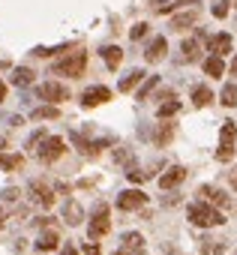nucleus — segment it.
Segmentation results:
<instances>
[{
    "mask_svg": "<svg viewBox=\"0 0 237 255\" xmlns=\"http://www.w3.org/2000/svg\"><path fill=\"white\" fill-rule=\"evenodd\" d=\"M189 222L192 225H201V228H213V225H222L225 222V216L213 207V204H207V201H195V204H189Z\"/></svg>",
    "mask_w": 237,
    "mask_h": 255,
    "instance_id": "obj_1",
    "label": "nucleus"
},
{
    "mask_svg": "<svg viewBox=\"0 0 237 255\" xmlns=\"http://www.w3.org/2000/svg\"><path fill=\"white\" fill-rule=\"evenodd\" d=\"M84 66H87V54H84V51H72V54H66V57H60V60L54 63V72H57V75L78 78V75L84 72Z\"/></svg>",
    "mask_w": 237,
    "mask_h": 255,
    "instance_id": "obj_2",
    "label": "nucleus"
},
{
    "mask_svg": "<svg viewBox=\"0 0 237 255\" xmlns=\"http://www.w3.org/2000/svg\"><path fill=\"white\" fill-rule=\"evenodd\" d=\"M63 150H66L63 138H57V135H45V138H42V147H36V156H39L42 162H54V159L63 156Z\"/></svg>",
    "mask_w": 237,
    "mask_h": 255,
    "instance_id": "obj_3",
    "label": "nucleus"
},
{
    "mask_svg": "<svg viewBox=\"0 0 237 255\" xmlns=\"http://www.w3.org/2000/svg\"><path fill=\"white\" fill-rule=\"evenodd\" d=\"M108 228H111L108 207H105V204H99V207H96V213H93V219H90V228H87V234H90L93 240H99V237H105V234H108Z\"/></svg>",
    "mask_w": 237,
    "mask_h": 255,
    "instance_id": "obj_4",
    "label": "nucleus"
},
{
    "mask_svg": "<svg viewBox=\"0 0 237 255\" xmlns=\"http://www.w3.org/2000/svg\"><path fill=\"white\" fill-rule=\"evenodd\" d=\"M36 96L39 99H45V102H63V99H69V90L63 87V84H57V81H48V84H39L36 87Z\"/></svg>",
    "mask_w": 237,
    "mask_h": 255,
    "instance_id": "obj_5",
    "label": "nucleus"
},
{
    "mask_svg": "<svg viewBox=\"0 0 237 255\" xmlns=\"http://www.w3.org/2000/svg\"><path fill=\"white\" fill-rule=\"evenodd\" d=\"M141 249H144V237L138 231H126L120 237V249H117L114 255H141Z\"/></svg>",
    "mask_w": 237,
    "mask_h": 255,
    "instance_id": "obj_6",
    "label": "nucleus"
},
{
    "mask_svg": "<svg viewBox=\"0 0 237 255\" xmlns=\"http://www.w3.org/2000/svg\"><path fill=\"white\" fill-rule=\"evenodd\" d=\"M108 99H111V90H108V87H102V84H96V87H87V90L81 93V105H84V108L102 105V102H108Z\"/></svg>",
    "mask_w": 237,
    "mask_h": 255,
    "instance_id": "obj_7",
    "label": "nucleus"
},
{
    "mask_svg": "<svg viewBox=\"0 0 237 255\" xmlns=\"http://www.w3.org/2000/svg\"><path fill=\"white\" fill-rule=\"evenodd\" d=\"M144 201H147V195L141 189H126V192H120V198H117V207L120 210H138V207H144Z\"/></svg>",
    "mask_w": 237,
    "mask_h": 255,
    "instance_id": "obj_8",
    "label": "nucleus"
},
{
    "mask_svg": "<svg viewBox=\"0 0 237 255\" xmlns=\"http://www.w3.org/2000/svg\"><path fill=\"white\" fill-rule=\"evenodd\" d=\"M198 195H201V201H207L213 207H228V195L216 186H198Z\"/></svg>",
    "mask_w": 237,
    "mask_h": 255,
    "instance_id": "obj_9",
    "label": "nucleus"
},
{
    "mask_svg": "<svg viewBox=\"0 0 237 255\" xmlns=\"http://www.w3.org/2000/svg\"><path fill=\"white\" fill-rule=\"evenodd\" d=\"M30 198H33L36 204H42V207H51V204H54V192H51L45 183H39V180L30 183Z\"/></svg>",
    "mask_w": 237,
    "mask_h": 255,
    "instance_id": "obj_10",
    "label": "nucleus"
},
{
    "mask_svg": "<svg viewBox=\"0 0 237 255\" xmlns=\"http://www.w3.org/2000/svg\"><path fill=\"white\" fill-rule=\"evenodd\" d=\"M183 180H186V168L174 165V168H168V171L159 177V186H162V189H174V186H180Z\"/></svg>",
    "mask_w": 237,
    "mask_h": 255,
    "instance_id": "obj_11",
    "label": "nucleus"
},
{
    "mask_svg": "<svg viewBox=\"0 0 237 255\" xmlns=\"http://www.w3.org/2000/svg\"><path fill=\"white\" fill-rule=\"evenodd\" d=\"M180 51H183V60H186V63H195V60L201 57V33H198V36H189V39L180 45Z\"/></svg>",
    "mask_w": 237,
    "mask_h": 255,
    "instance_id": "obj_12",
    "label": "nucleus"
},
{
    "mask_svg": "<svg viewBox=\"0 0 237 255\" xmlns=\"http://www.w3.org/2000/svg\"><path fill=\"white\" fill-rule=\"evenodd\" d=\"M165 48H168L165 36H156V39L147 45V51H144V60H147V63H156V60H162V57H165Z\"/></svg>",
    "mask_w": 237,
    "mask_h": 255,
    "instance_id": "obj_13",
    "label": "nucleus"
},
{
    "mask_svg": "<svg viewBox=\"0 0 237 255\" xmlns=\"http://www.w3.org/2000/svg\"><path fill=\"white\" fill-rule=\"evenodd\" d=\"M198 249H201L204 255H225L228 243H225V240H219V237H201Z\"/></svg>",
    "mask_w": 237,
    "mask_h": 255,
    "instance_id": "obj_14",
    "label": "nucleus"
},
{
    "mask_svg": "<svg viewBox=\"0 0 237 255\" xmlns=\"http://www.w3.org/2000/svg\"><path fill=\"white\" fill-rule=\"evenodd\" d=\"M63 219H66L69 225H81V219H84V210H81V204H78L75 198H69V201L63 204Z\"/></svg>",
    "mask_w": 237,
    "mask_h": 255,
    "instance_id": "obj_15",
    "label": "nucleus"
},
{
    "mask_svg": "<svg viewBox=\"0 0 237 255\" xmlns=\"http://www.w3.org/2000/svg\"><path fill=\"white\" fill-rule=\"evenodd\" d=\"M198 21V9H186V12H177L174 18H171V27L174 30H186V27H192Z\"/></svg>",
    "mask_w": 237,
    "mask_h": 255,
    "instance_id": "obj_16",
    "label": "nucleus"
},
{
    "mask_svg": "<svg viewBox=\"0 0 237 255\" xmlns=\"http://www.w3.org/2000/svg\"><path fill=\"white\" fill-rule=\"evenodd\" d=\"M207 48H210L216 57H222V54H228V51H231V36H228V33H216V36L207 42Z\"/></svg>",
    "mask_w": 237,
    "mask_h": 255,
    "instance_id": "obj_17",
    "label": "nucleus"
},
{
    "mask_svg": "<svg viewBox=\"0 0 237 255\" xmlns=\"http://www.w3.org/2000/svg\"><path fill=\"white\" fill-rule=\"evenodd\" d=\"M57 243H60V234L48 228V231H42V234H39L36 249H39V252H51V249H57Z\"/></svg>",
    "mask_w": 237,
    "mask_h": 255,
    "instance_id": "obj_18",
    "label": "nucleus"
},
{
    "mask_svg": "<svg viewBox=\"0 0 237 255\" xmlns=\"http://www.w3.org/2000/svg\"><path fill=\"white\" fill-rule=\"evenodd\" d=\"M99 54H102V60L108 63V69H117V66H120V60H123V51L117 48V45H105Z\"/></svg>",
    "mask_w": 237,
    "mask_h": 255,
    "instance_id": "obj_19",
    "label": "nucleus"
},
{
    "mask_svg": "<svg viewBox=\"0 0 237 255\" xmlns=\"http://www.w3.org/2000/svg\"><path fill=\"white\" fill-rule=\"evenodd\" d=\"M141 81H144V72H141V69H132L129 75H123V78H120V84H117V87H120V93H129V90H132V87H138Z\"/></svg>",
    "mask_w": 237,
    "mask_h": 255,
    "instance_id": "obj_20",
    "label": "nucleus"
},
{
    "mask_svg": "<svg viewBox=\"0 0 237 255\" xmlns=\"http://www.w3.org/2000/svg\"><path fill=\"white\" fill-rule=\"evenodd\" d=\"M21 165H24V156H18V153H0V168H3V171H15Z\"/></svg>",
    "mask_w": 237,
    "mask_h": 255,
    "instance_id": "obj_21",
    "label": "nucleus"
},
{
    "mask_svg": "<svg viewBox=\"0 0 237 255\" xmlns=\"http://www.w3.org/2000/svg\"><path fill=\"white\" fill-rule=\"evenodd\" d=\"M204 72H207L210 78H219V75L225 72V66H222V60L213 54V57H207V60H204Z\"/></svg>",
    "mask_w": 237,
    "mask_h": 255,
    "instance_id": "obj_22",
    "label": "nucleus"
},
{
    "mask_svg": "<svg viewBox=\"0 0 237 255\" xmlns=\"http://www.w3.org/2000/svg\"><path fill=\"white\" fill-rule=\"evenodd\" d=\"M12 84H15V87H27V84H33V72L24 69V66H18V69L12 72Z\"/></svg>",
    "mask_w": 237,
    "mask_h": 255,
    "instance_id": "obj_23",
    "label": "nucleus"
},
{
    "mask_svg": "<svg viewBox=\"0 0 237 255\" xmlns=\"http://www.w3.org/2000/svg\"><path fill=\"white\" fill-rule=\"evenodd\" d=\"M213 99V93H210V87H204V84H198L195 90H192V102L198 105V108H204L207 102Z\"/></svg>",
    "mask_w": 237,
    "mask_h": 255,
    "instance_id": "obj_24",
    "label": "nucleus"
},
{
    "mask_svg": "<svg viewBox=\"0 0 237 255\" xmlns=\"http://www.w3.org/2000/svg\"><path fill=\"white\" fill-rule=\"evenodd\" d=\"M234 135H237L234 120H225V123H222V129H219V141H222V144H234Z\"/></svg>",
    "mask_w": 237,
    "mask_h": 255,
    "instance_id": "obj_25",
    "label": "nucleus"
},
{
    "mask_svg": "<svg viewBox=\"0 0 237 255\" xmlns=\"http://www.w3.org/2000/svg\"><path fill=\"white\" fill-rule=\"evenodd\" d=\"M219 102L228 105V108H234V105H237V87H234V84H225L222 93H219Z\"/></svg>",
    "mask_w": 237,
    "mask_h": 255,
    "instance_id": "obj_26",
    "label": "nucleus"
},
{
    "mask_svg": "<svg viewBox=\"0 0 237 255\" xmlns=\"http://www.w3.org/2000/svg\"><path fill=\"white\" fill-rule=\"evenodd\" d=\"M57 114H60L57 105H39V108H33V120H51Z\"/></svg>",
    "mask_w": 237,
    "mask_h": 255,
    "instance_id": "obj_27",
    "label": "nucleus"
},
{
    "mask_svg": "<svg viewBox=\"0 0 237 255\" xmlns=\"http://www.w3.org/2000/svg\"><path fill=\"white\" fill-rule=\"evenodd\" d=\"M177 111H180V102H177V99H168V102L159 105L156 114H159V120H165V117H171V114H177Z\"/></svg>",
    "mask_w": 237,
    "mask_h": 255,
    "instance_id": "obj_28",
    "label": "nucleus"
},
{
    "mask_svg": "<svg viewBox=\"0 0 237 255\" xmlns=\"http://www.w3.org/2000/svg\"><path fill=\"white\" fill-rule=\"evenodd\" d=\"M156 84H159V78H156V75H150V78L141 84V90H138V99H147V96H150V90H153Z\"/></svg>",
    "mask_w": 237,
    "mask_h": 255,
    "instance_id": "obj_29",
    "label": "nucleus"
},
{
    "mask_svg": "<svg viewBox=\"0 0 237 255\" xmlns=\"http://www.w3.org/2000/svg\"><path fill=\"white\" fill-rule=\"evenodd\" d=\"M231 156H234V144H222V147L216 150V159H219V162H228Z\"/></svg>",
    "mask_w": 237,
    "mask_h": 255,
    "instance_id": "obj_30",
    "label": "nucleus"
},
{
    "mask_svg": "<svg viewBox=\"0 0 237 255\" xmlns=\"http://www.w3.org/2000/svg\"><path fill=\"white\" fill-rule=\"evenodd\" d=\"M171 132H174V129H171V123H165L162 129L156 132V141H159V144H168V141H171Z\"/></svg>",
    "mask_w": 237,
    "mask_h": 255,
    "instance_id": "obj_31",
    "label": "nucleus"
},
{
    "mask_svg": "<svg viewBox=\"0 0 237 255\" xmlns=\"http://www.w3.org/2000/svg\"><path fill=\"white\" fill-rule=\"evenodd\" d=\"M114 159L123 162V165H129V162H132V153H129V150H114Z\"/></svg>",
    "mask_w": 237,
    "mask_h": 255,
    "instance_id": "obj_32",
    "label": "nucleus"
},
{
    "mask_svg": "<svg viewBox=\"0 0 237 255\" xmlns=\"http://www.w3.org/2000/svg\"><path fill=\"white\" fill-rule=\"evenodd\" d=\"M144 33H147V24H135V27H132V33H129V36H132V39H141V36H144Z\"/></svg>",
    "mask_w": 237,
    "mask_h": 255,
    "instance_id": "obj_33",
    "label": "nucleus"
},
{
    "mask_svg": "<svg viewBox=\"0 0 237 255\" xmlns=\"http://www.w3.org/2000/svg\"><path fill=\"white\" fill-rule=\"evenodd\" d=\"M213 15H216V18H225V15H228V6H225V3H216V6H213Z\"/></svg>",
    "mask_w": 237,
    "mask_h": 255,
    "instance_id": "obj_34",
    "label": "nucleus"
},
{
    "mask_svg": "<svg viewBox=\"0 0 237 255\" xmlns=\"http://www.w3.org/2000/svg\"><path fill=\"white\" fill-rule=\"evenodd\" d=\"M42 138H45V132H36V135H30L27 147H36V144H42Z\"/></svg>",
    "mask_w": 237,
    "mask_h": 255,
    "instance_id": "obj_35",
    "label": "nucleus"
},
{
    "mask_svg": "<svg viewBox=\"0 0 237 255\" xmlns=\"http://www.w3.org/2000/svg\"><path fill=\"white\" fill-rule=\"evenodd\" d=\"M162 255H183L180 249H174L171 243H162Z\"/></svg>",
    "mask_w": 237,
    "mask_h": 255,
    "instance_id": "obj_36",
    "label": "nucleus"
},
{
    "mask_svg": "<svg viewBox=\"0 0 237 255\" xmlns=\"http://www.w3.org/2000/svg\"><path fill=\"white\" fill-rule=\"evenodd\" d=\"M84 255H99V246H93V243H84Z\"/></svg>",
    "mask_w": 237,
    "mask_h": 255,
    "instance_id": "obj_37",
    "label": "nucleus"
},
{
    "mask_svg": "<svg viewBox=\"0 0 237 255\" xmlns=\"http://www.w3.org/2000/svg\"><path fill=\"white\" fill-rule=\"evenodd\" d=\"M60 255H78V252H75V246H63V249H60Z\"/></svg>",
    "mask_w": 237,
    "mask_h": 255,
    "instance_id": "obj_38",
    "label": "nucleus"
},
{
    "mask_svg": "<svg viewBox=\"0 0 237 255\" xmlns=\"http://www.w3.org/2000/svg\"><path fill=\"white\" fill-rule=\"evenodd\" d=\"M231 75H237V54H234V60H231Z\"/></svg>",
    "mask_w": 237,
    "mask_h": 255,
    "instance_id": "obj_39",
    "label": "nucleus"
},
{
    "mask_svg": "<svg viewBox=\"0 0 237 255\" xmlns=\"http://www.w3.org/2000/svg\"><path fill=\"white\" fill-rule=\"evenodd\" d=\"M231 186H234V189H237V168H234V171H231Z\"/></svg>",
    "mask_w": 237,
    "mask_h": 255,
    "instance_id": "obj_40",
    "label": "nucleus"
},
{
    "mask_svg": "<svg viewBox=\"0 0 237 255\" xmlns=\"http://www.w3.org/2000/svg\"><path fill=\"white\" fill-rule=\"evenodd\" d=\"M6 96V84H0V99H3Z\"/></svg>",
    "mask_w": 237,
    "mask_h": 255,
    "instance_id": "obj_41",
    "label": "nucleus"
},
{
    "mask_svg": "<svg viewBox=\"0 0 237 255\" xmlns=\"http://www.w3.org/2000/svg\"><path fill=\"white\" fill-rule=\"evenodd\" d=\"M3 147H6V138H3V135H0V150H3Z\"/></svg>",
    "mask_w": 237,
    "mask_h": 255,
    "instance_id": "obj_42",
    "label": "nucleus"
},
{
    "mask_svg": "<svg viewBox=\"0 0 237 255\" xmlns=\"http://www.w3.org/2000/svg\"><path fill=\"white\" fill-rule=\"evenodd\" d=\"M177 3H195V0H177Z\"/></svg>",
    "mask_w": 237,
    "mask_h": 255,
    "instance_id": "obj_43",
    "label": "nucleus"
},
{
    "mask_svg": "<svg viewBox=\"0 0 237 255\" xmlns=\"http://www.w3.org/2000/svg\"><path fill=\"white\" fill-rule=\"evenodd\" d=\"M231 3H234V6H237V0H231Z\"/></svg>",
    "mask_w": 237,
    "mask_h": 255,
    "instance_id": "obj_44",
    "label": "nucleus"
}]
</instances>
